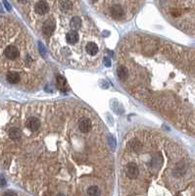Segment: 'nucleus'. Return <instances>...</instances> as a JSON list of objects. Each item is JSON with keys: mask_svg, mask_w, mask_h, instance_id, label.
<instances>
[{"mask_svg": "<svg viewBox=\"0 0 195 196\" xmlns=\"http://www.w3.org/2000/svg\"><path fill=\"white\" fill-rule=\"evenodd\" d=\"M171 13H172V15H173L174 17H179V16H180V14H181V11H179V9H173V10L171 11Z\"/></svg>", "mask_w": 195, "mask_h": 196, "instance_id": "aec40b11", "label": "nucleus"}, {"mask_svg": "<svg viewBox=\"0 0 195 196\" xmlns=\"http://www.w3.org/2000/svg\"><path fill=\"white\" fill-rule=\"evenodd\" d=\"M79 33L75 32V30H72V32H69L67 33V36H66V39L67 41L69 42V43L71 44H75L77 43V42L79 41Z\"/></svg>", "mask_w": 195, "mask_h": 196, "instance_id": "1a4fd4ad", "label": "nucleus"}, {"mask_svg": "<svg viewBox=\"0 0 195 196\" xmlns=\"http://www.w3.org/2000/svg\"><path fill=\"white\" fill-rule=\"evenodd\" d=\"M21 136H22V132L18 127H12L9 131V136H10L11 139H13V140L19 139L21 137Z\"/></svg>", "mask_w": 195, "mask_h": 196, "instance_id": "ddd939ff", "label": "nucleus"}, {"mask_svg": "<svg viewBox=\"0 0 195 196\" xmlns=\"http://www.w3.org/2000/svg\"><path fill=\"white\" fill-rule=\"evenodd\" d=\"M3 4H4V6H5V8L7 9L8 11H11V10H12L11 5L9 4V2L7 1V0H3Z\"/></svg>", "mask_w": 195, "mask_h": 196, "instance_id": "5701e85b", "label": "nucleus"}, {"mask_svg": "<svg viewBox=\"0 0 195 196\" xmlns=\"http://www.w3.org/2000/svg\"><path fill=\"white\" fill-rule=\"evenodd\" d=\"M6 185V180H5V177L3 176L0 175V187H3Z\"/></svg>", "mask_w": 195, "mask_h": 196, "instance_id": "412c9836", "label": "nucleus"}, {"mask_svg": "<svg viewBox=\"0 0 195 196\" xmlns=\"http://www.w3.org/2000/svg\"><path fill=\"white\" fill-rule=\"evenodd\" d=\"M138 175H139V170H138V166L134 163H130L127 167V176L129 179L135 180L137 179Z\"/></svg>", "mask_w": 195, "mask_h": 196, "instance_id": "f03ea898", "label": "nucleus"}, {"mask_svg": "<svg viewBox=\"0 0 195 196\" xmlns=\"http://www.w3.org/2000/svg\"><path fill=\"white\" fill-rule=\"evenodd\" d=\"M85 50L89 55H96L98 52V46L94 42H88L85 46Z\"/></svg>", "mask_w": 195, "mask_h": 196, "instance_id": "9b49d317", "label": "nucleus"}, {"mask_svg": "<svg viewBox=\"0 0 195 196\" xmlns=\"http://www.w3.org/2000/svg\"><path fill=\"white\" fill-rule=\"evenodd\" d=\"M59 7L62 11L67 12L69 10H71L73 7V4L70 0H61L60 3H59Z\"/></svg>", "mask_w": 195, "mask_h": 196, "instance_id": "4468645a", "label": "nucleus"}, {"mask_svg": "<svg viewBox=\"0 0 195 196\" xmlns=\"http://www.w3.org/2000/svg\"><path fill=\"white\" fill-rule=\"evenodd\" d=\"M70 27L72 29L77 30L81 27V19L79 17H74L70 22Z\"/></svg>", "mask_w": 195, "mask_h": 196, "instance_id": "f8f14e48", "label": "nucleus"}, {"mask_svg": "<svg viewBox=\"0 0 195 196\" xmlns=\"http://www.w3.org/2000/svg\"><path fill=\"white\" fill-rule=\"evenodd\" d=\"M39 50L40 54L42 55L43 57L46 56V49H45L44 45H43L40 41H39Z\"/></svg>", "mask_w": 195, "mask_h": 196, "instance_id": "6ab92c4d", "label": "nucleus"}, {"mask_svg": "<svg viewBox=\"0 0 195 196\" xmlns=\"http://www.w3.org/2000/svg\"><path fill=\"white\" fill-rule=\"evenodd\" d=\"M103 63H104V65H105L106 67H110V66H111V61H110V59H109L108 57H104V59H103Z\"/></svg>", "mask_w": 195, "mask_h": 196, "instance_id": "4be33fe9", "label": "nucleus"}, {"mask_svg": "<svg viewBox=\"0 0 195 196\" xmlns=\"http://www.w3.org/2000/svg\"><path fill=\"white\" fill-rule=\"evenodd\" d=\"M129 146H130V148L133 149L134 151H138V150H140V149L142 148V144H141V142H140L138 139H136V138H134V139L131 140L130 143H129Z\"/></svg>", "mask_w": 195, "mask_h": 196, "instance_id": "2eb2a0df", "label": "nucleus"}, {"mask_svg": "<svg viewBox=\"0 0 195 196\" xmlns=\"http://www.w3.org/2000/svg\"><path fill=\"white\" fill-rule=\"evenodd\" d=\"M91 127H92L91 121L89 119H83L79 122V127L80 131L85 132V133L88 132L91 130Z\"/></svg>", "mask_w": 195, "mask_h": 196, "instance_id": "423d86ee", "label": "nucleus"}, {"mask_svg": "<svg viewBox=\"0 0 195 196\" xmlns=\"http://www.w3.org/2000/svg\"><path fill=\"white\" fill-rule=\"evenodd\" d=\"M26 126H27V127L29 128V131H36L40 127V122H39V120L37 119V118L31 117V118H29L27 121Z\"/></svg>", "mask_w": 195, "mask_h": 196, "instance_id": "39448f33", "label": "nucleus"}, {"mask_svg": "<svg viewBox=\"0 0 195 196\" xmlns=\"http://www.w3.org/2000/svg\"><path fill=\"white\" fill-rule=\"evenodd\" d=\"M6 79L8 81V82L12 83V84H15L20 82L21 78L17 72H9L7 74V76H6Z\"/></svg>", "mask_w": 195, "mask_h": 196, "instance_id": "6e6552de", "label": "nucleus"}, {"mask_svg": "<svg viewBox=\"0 0 195 196\" xmlns=\"http://www.w3.org/2000/svg\"><path fill=\"white\" fill-rule=\"evenodd\" d=\"M108 141H109V145L111 146L112 150H114L116 148V139L113 137L112 136H109L108 137Z\"/></svg>", "mask_w": 195, "mask_h": 196, "instance_id": "a211bd4d", "label": "nucleus"}, {"mask_svg": "<svg viewBox=\"0 0 195 196\" xmlns=\"http://www.w3.org/2000/svg\"><path fill=\"white\" fill-rule=\"evenodd\" d=\"M57 85H58V87L59 88H63V87H66V84H67V82H66V79L61 77V76H58L57 77Z\"/></svg>", "mask_w": 195, "mask_h": 196, "instance_id": "f3484780", "label": "nucleus"}, {"mask_svg": "<svg viewBox=\"0 0 195 196\" xmlns=\"http://www.w3.org/2000/svg\"><path fill=\"white\" fill-rule=\"evenodd\" d=\"M3 10H2V7H1V5H0V12H2Z\"/></svg>", "mask_w": 195, "mask_h": 196, "instance_id": "a878e982", "label": "nucleus"}, {"mask_svg": "<svg viewBox=\"0 0 195 196\" xmlns=\"http://www.w3.org/2000/svg\"><path fill=\"white\" fill-rule=\"evenodd\" d=\"M99 193H100V191H99L98 186L93 185V186H90L88 189H87V194H88V195L94 196V195H98Z\"/></svg>", "mask_w": 195, "mask_h": 196, "instance_id": "dca6fc26", "label": "nucleus"}, {"mask_svg": "<svg viewBox=\"0 0 195 196\" xmlns=\"http://www.w3.org/2000/svg\"><path fill=\"white\" fill-rule=\"evenodd\" d=\"M34 10L39 15H44L49 11V5L47 4L46 1L41 0V1H39L35 4Z\"/></svg>", "mask_w": 195, "mask_h": 196, "instance_id": "20e7f679", "label": "nucleus"}, {"mask_svg": "<svg viewBox=\"0 0 195 196\" xmlns=\"http://www.w3.org/2000/svg\"><path fill=\"white\" fill-rule=\"evenodd\" d=\"M117 75L121 81H125L129 78V70L125 66H120L117 69Z\"/></svg>", "mask_w": 195, "mask_h": 196, "instance_id": "9d476101", "label": "nucleus"}, {"mask_svg": "<svg viewBox=\"0 0 195 196\" xmlns=\"http://www.w3.org/2000/svg\"><path fill=\"white\" fill-rule=\"evenodd\" d=\"M55 27H56V24H55V21L52 20V19H49L47 20L44 24H43V27H42V32L43 33H44L45 35H51L52 33H53V30L55 29Z\"/></svg>", "mask_w": 195, "mask_h": 196, "instance_id": "7ed1b4c3", "label": "nucleus"}, {"mask_svg": "<svg viewBox=\"0 0 195 196\" xmlns=\"http://www.w3.org/2000/svg\"><path fill=\"white\" fill-rule=\"evenodd\" d=\"M111 14L112 16L116 18V19H121V18L124 16V10H123V7L121 5L119 4H116L114 6H112L111 8Z\"/></svg>", "mask_w": 195, "mask_h": 196, "instance_id": "0eeeda50", "label": "nucleus"}, {"mask_svg": "<svg viewBox=\"0 0 195 196\" xmlns=\"http://www.w3.org/2000/svg\"><path fill=\"white\" fill-rule=\"evenodd\" d=\"M19 1H20L21 3H24V4H25V3H27V2L29 1V0H19Z\"/></svg>", "mask_w": 195, "mask_h": 196, "instance_id": "393cba45", "label": "nucleus"}, {"mask_svg": "<svg viewBox=\"0 0 195 196\" xmlns=\"http://www.w3.org/2000/svg\"><path fill=\"white\" fill-rule=\"evenodd\" d=\"M4 195H17V193L13 191H8V192H5Z\"/></svg>", "mask_w": 195, "mask_h": 196, "instance_id": "b1692460", "label": "nucleus"}, {"mask_svg": "<svg viewBox=\"0 0 195 196\" xmlns=\"http://www.w3.org/2000/svg\"><path fill=\"white\" fill-rule=\"evenodd\" d=\"M4 55L7 57L9 60H15L16 58H18V56L20 55V51L19 49L14 46V45H10L8 47L5 48L4 50Z\"/></svg>", "mask_w": 195, "mask_h": 196, "instance_id": "f257e3e1", "label": "nucleus"}]
</instances>
